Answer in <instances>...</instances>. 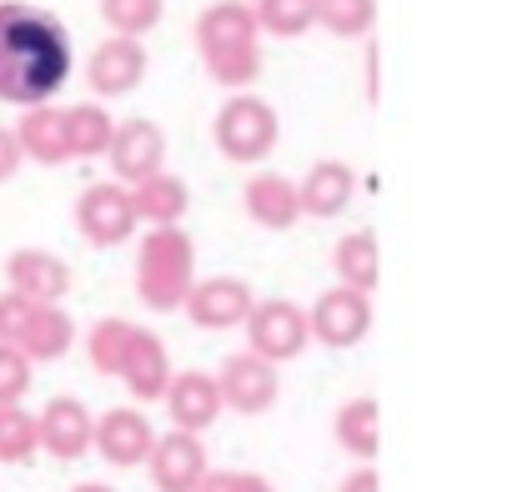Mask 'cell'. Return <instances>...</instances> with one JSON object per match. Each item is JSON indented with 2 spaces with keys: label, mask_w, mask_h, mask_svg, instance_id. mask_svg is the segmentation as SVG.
<instances>
[{
  "label": "cell",
  "mask_w": 512,
  "mask_h": 492,
  "mask_svg": "<svg viewBox=\"0 0 512 492\" xmlns=\"http://www.w3.org/2000/svg\"><path fill=\"white\" fill-rule=\"evenodd\" d=\"M337 442L352 452V457H377L382 447V432H377V402L372 397H357L337 412Z\"/></svg>",
  "instance_id": "24"
},
{
  "label": "cell",
  "mask_w": 512,
  "mask_h": 492,
  "mask_svg": "<svg viewBox=\"0 0 512 492\" xmlns=\"http://www.w3.org/2000/svg\"><path fill=\"white\" fill-rule=\"evenodd\" d=\"M312 322V337L327 342V347H352L367 337L372 327V307H367V292H352V287H332L317 297V307L307 312Z\"/></svg>",
  "instance_id": "9"
},
{
  "label": "cell",
  "mask_w": 512,
  "mask_h": 492,
  "mask_svg": "<svg viewBox=\"0 0 512 492\" xmlns=\"http://www.w3.org/2000/svg\"><path fill=\"white\" fill-rule=\"evenodd\" d=\"M251 287L246 282H236V277H211V282H201V287H191V297H186V312H191V322L196 327H231V322H246L251 317Z\"/></svg>",
  "instance_id": "17"
},
{
  "label": "cell",
  "mask_w": 512,
  "mask_h": 492,
  "mask_svg": "<svg viewBox=\"0 0 512 492\" xmlns=\"http://www.w3.org/2000/svg\"><path fill=\"white\" fill-rule=\"evenodd\" d=\"M206 447L191 437V432H166L156 437V452H151V482L161 492H196L206 482Z\"/></svg>",
  "instance_id": "12"
},
{
  "label": "cell",
  "mask_w": 512,
  "mask_h": 492,
  "mask_svg": "<svg viewBox=\"0 0 512 492\" xmlns=\"http://www.w3.org/2000/svg\"><path fill=\"white\" fill-rule=\"evenodd\" d=\"M111 116L101 106H71L66 111V141H71V156H101L111 151Z\"/></svg>",
  "instance_id": "26"
},
{
  "label": "cell",
  "mask_w": 512,
  "mask_h": 492,
  "mask_svg": "<svg viewBox=\"0 0 512 492\" xmlns=\"http://www.w3.org/2000/svg\"><path fill=\"white\" fill-rule=\"evenodd\" d=\"M191 236L176 231V226H156L146 241H141V252H136V292L146 307L156 312H171V307H186L191 297Z\"/></svg>",
  "instance_id": "4"
},
{
  "label": "cell",
  "mask_w": 512,
  "mask_h": 492,
  "mask_svg": "<svg viewBox=\"0 0 512 492\" xmlns=\"http://www.w3.org/2000/svg\"><path fill=\"white\" fill-rule=\"evenodd\" d=\"M246 337H251V352L256 357H272V362H282V357H297L302 347H307V337H312V322H307V312L297 307V302H262V307H251V317H246Z\"/></svg>",
  "instance_id": "8"
},
{
  "label": "cell",
  "mask_w": 512,
  "mask_h": 492,
  "mask_svg": "<svg viewBox=\"0 0 512 492\" xmlns=\"http://www.w3.org/2000/svg\"><path fill=\"white\" fill-rule=\"evenodd\" d=\"M216 387H221V402L236 407V412H267L277 402V372H272V362H262L256 352L226 357Z\"/></svg>",
  "instance_id": "11"
},
{
  "label": "cell",
  "mask_w": 512,
  "mask_h": 492,
  "mask_svg": "<svg viewBox=\"0 0 512 492\" xmlns=\"http://www.w3.org/2000/svg\"><path fill=\"white\" fill-rule=\"evenodd\" d=\"M196 492H272V482L256 472H206V482Z\"/></svg>",
  "instance_id": "31"
},
{
  "label": "cell",
  "mask_w": 512,
  "mask_h": 492,
  "mask_svg": "<svg viewBox=\"0 0 512 492\" xmlns=\"http://www.w3.org/2000/svg\"><path fill=\"white\" fill-rule=\"evenodd\" d=\"M136 201H131V191L126 186H116V181H96V186H86L81 191V201H76V226H81V236L91 241V246H116V241H126L131 231H136Z\"/></svg>",
  "instance_id": "7"
},
{
  "label": "cell",
  "mask_w": 512,
  "mask_h": 492,
  "mask_svg": "<svg viewBox=\"0 0 512 492\" xmlns=\"http://www.w3.org/2000/svg\"><path fill=\"white\" fill-rule=\"evenodd\" d=\"M86 352H91V367L106 372V377H121L131 387V397L151 402V397H166L171 387V362H166V347L156 332L146 327H131L121 317H106L96 322V332L86 337Z\"/></svg>",
  "instance_id": "2"
},
{
  "label": "cell",
  "mask_w": 512,
  "mask_h": 492,
  "mask_svg": "<svg viewBox=\"0 0 512 492\" xmlns=\"http://www.w3.org/2000/svg\"><path fill=\"white\" fill-rule=\"evenodd\" d=\"M377 16V0H317V21L332 36H362Z\"/></svg>",
  "instance_id": "29"
},
{
  "label": "cell",
  "mask_w": 512,
  "mask_h": 492,
  "mask_svg": "<svg viewBox=\"0 0 512 492\" xmlns=\"http://www.w3.org/2000/svg\"><path fill=\"white\" fill-rule=\"evenodd\" d=\"M216 146L231 161H262L277 146V111L256 96H236L216 111Z\"/></svg>",
  "instance_id": "6"
},
{
  "label": "cell",
  "mask_w": 512,
  "mask_h": 492,
  "mask_svg": "<svg viewBox=\"0 0 512 492\" xmlns=\"http://www.w3.org/2000/svg\"><path fill=\"white\" fill-rule=\"evenodd\" d=\"M86 76H91V91H96V96H126V91H136L141 76H146V51H141V41H126V36L101 41Z\"/></svg>",
  "instance_id": "16"
},
{
  "label": "cell",
  "mask_w": 512,
  "mask_h": 492,
  "mask_svg": "<svg viewBox=\"0 0 512 492\" xmlns=\"http://www.w3.org/2000/svg\"><path fill=\"white\" fill-rule=\"evenodd\" d=\"M71 337H76V327L61 307L0 292V347H16L31 362H56V357H66Z\"/></svg>",
  "instance_id": "5"
},
{
  "label": "cell",
  "mask_w": 512,
  "mask_h": 492,
  "mask_svg": "<svg viewBox=\"0 0 512 492\" xmlns=\"http://www.w3.org/2000/svg\"><path fill=\"white\" fill-rule=\"evenodd\" d=\"M246 211H251V221H262V226H272V231H287V226L302 216V191H297L287 176L262 171V176L246 181Z\"/></svg>",
  "instance_id": "19"
},
{
  "label": "cell",
  "mask_w": 512,
  "mask_h": 492,
  "mask_svg": "<svg viewBox=\"0 0 512 492\" xmlns=\"http://www.w3.org/2000/svg\"><path fill=\"white\" fill-rule=\"evenodd\" d=\"M21 161H26V151H21L16 131H6V126H0V181H11V176L21 171Z\"/></svg>",
  "instance_id": "32"
},
{
  "label": "cell",
  "mask_w": 512,
  "mask_h": 492,
  "mask_svg": "<svg viewBox=\"0 0 512 492\" xmlns=\"http://www.w3.org/2000/svg\"><path fill=\"white\" fill-rule=\"evenodd\" d=\"M317 21V0H262L256 6V26L272 36H302Z\"/></svg>",
  "instance_id": "28"
},
{
  "label": "cell",
  "mask_w": 512,
  "mask_h": 492,
  "mask_svg": "<svg viewBox=\"0 0 512 492\" xmlns=\"http://www.w3.org/2000/svg\"><path fill=\"white\" fill-rule=\"evenodd\" d=\"M31 392V357L16 347H0V407H21Z\"/></svg>",
  "instance_id": "30"
},
{
  "label": "cell",
  "mask_w": 512,
  "mask_h": 492,
  "mask_svg": "<svg viewBox=\"0 0 512 492\" xmlns=\"http://www.w3.org/2000/svg\"><path fill=\"white\" fill-rule=\"evenodd\" d=\"M71 492H111L106 482H81V487H71Z\"/></svg>",
  "instance_id": "34"
},
{
  "label": "cell",
  "mask_w": 512,
  "mask_h": 492,
  "mask_svg": "<svg viewBox=\"0 0 512 492\" xmlns=\"http://www.w3.org/2000/svg\"><path fill=\"white\" fill-rule=\"evenodd\" d=\"M71 76L66 26L26 0H0V101L46 106Z\"/></svg>",
  "instance_id": "1"
},
{
  "label": "cell",
  "mask_w": 512,
  "mask_h": 492,
  "mask_svg": "<svg viewBox=\"0 0 512 492\" xmlns=\"http://www.w3.org/2000/svg\"><path fill=\"white\" fill-rule=\"evenodd\" d=\"M166 407H171L176 432H191V437H196L201 427L216 422V412H221L226 402H221L216 377H206V372H181V377H171V387H166Z\"/></svg>",
  "instance_id": "18"
},
{
  "label": "cell",
  "mask_w": 512,
  "mask_h": 492,
  "mask_svg": "<svg viewBox=\"0 0 512 492\" xmlns=\"http://www.w3.org/2000/svg\"><path fill=\"white\" fill-rule=\"evenodd\" d=\"M6 292L56 307V302L71 292V267H66L61 257L41 252V246H21V252L6 257Z\"/></svg>",
  "instance_id": "10"
},
{
  "label": "cell",
  "mask_w": 512,
  "mask_h": 492,
  "mask_svg": "<svg viewBox=\"0 0 512 492\" xmlns=\"http://www.w3.org/2000/svg\"><path fill=\"white\" fill-rule=\"evenodd\" d=\"M256 11H246L241 0H216V6L201 11L196 21V46L201 61L211 71V81L221 86H246L262 71V46H256Z\"/></svg>",
  "instance_id": "3"
},
{
  "label": "cell",
  "mask_w": 512,
  "mask_h": 492,
  "mask_svg": "<svg viewBox=\"0 0 512 492\" xmlns=\"http://www.w3.org/2000/svg\"><path fill=\"white\" fill-rule=\"evenodd\" d=\"M41 452V422L26 407H0V462H31Z\"/></svg>",
  "instance_id": "25"
},
{
  "label": "cell",
  "mask_w": 512,
  "mask_h": 492,
  "mask_svg": "<svg viewBox=\"0 0 512 492\" xmlns=\"http://www.w3.org/2000/svg\"><path fill=\"white\" fill-rule=\"evenodd\" d=\"M161 156H166L161 126H151V121H126V126H116V136H111V171H116L121 181L141 186V181L161 176Z\"/></svg>",
  "instance_id": "13"
},
{
  "label": "cell",
  "mask_w": 512,
  "mask_h": 492,
  "mask_svg": "<svg viewBox=\"0 0 512 492\" xmlns=\"http://www.w3.org/2000/svg\"><path fill=\"white\" fill-rule=\"evenodd\" d=\"M337 277L352 292H372L377 287V236L372 231H352L337 241Z\"/></svg>",
  "instance_id": "23"
},
{
  "label": "cell",
  "mask_w": 512,
  "mask_h": 492,
  "mask_svg": "<svg viewBox=\"0 0 512 492\" xmlns=\"http://www.w3.org/2000/svg\"><path fill=\"white\" fill-rule=\"evenodd\" d=\"M161 11H166V0H101L106 26L116 36H126V41H136L141 31H151L161 21Z\"/></svg>",
  "instance_id": "27"
},
{
  "label": "cell",
  "mask_w": 512,
  "mask_h": 492,
  "mask_svg": "<svg viewBox=\"0 0 512 492\" xmlns=\"http://www.w3.org/2000/svg\"><path fill=\"white\" fill-rule=\"evenodd\" d=\"M16 141H21V151H26L31 161H41V166L71 161L66 111H56V106H31V111L21 116V126H16Z\"/></svg>",
  "instance_id": "20"
},
{
  "label": "cell",
  "mask_w": 512,
  "mask_h": 492,
  "mask_svg": "<svg viewBox=\"0 0 512 492\" xmlns=\"http://www.w3.org/2000/svg\"><path fill=\"white\" fill-rule=\"evenodd\" d=\"M131 201H136V216L141 221H151V226H176V216L186 211V181H176V176H151V181H141V186H131Z\"/></svg>",
  "instance_id": "22"
},
{
  "label": "cell",
  "mask_w": 512,
  "mask_h": 492,
  "mask_svg": "<svg viewBox=\"0 0 512 492\" xmlns=\"http://www.w3.org/2000/svg\"><path fill=\"white\" fill-rule=\"evenodd\" d=\"M352 186H357L352 166H342V161H317V166L307 171V181L297 186V191H302V211H312V216H337V211L352 201Z\"/></svg>",
  "instance_id": "21"
},
{
  "label": "cell",
  "mask_w": 512,
  "mask_h": 492,
  "mask_svg": "<svg viewBox=\"0 0 512 492\" xmlns=\"http://www.w3.org/2000/svg\"><path fill=\"white\" fill-rule=\"evenodd\" d=\"M337 492H382V487H377V472H372V467H362V472H352Z\"/></svg>",
  "instance_id": "33"
},
{
  "label": "cell",
  "mask_w": 512,
  "mask_h": 492,
  "mask_svg": "<svg viewBox=\"0 0 512 492\" xmlns=\"http://www.w3.org/2000/svg\"><path fill=\"white\" fill-rule=\"evenodd\" d=\"M96 447H101V457L111 467H136V462H151L156 432H151V422L136 407H111L96 422Z\"/></svg>",
  "instance_id": "14"
},
{
  "label": "cell",
  "mask_w": 512,
  "mask_h": 492,
  "mask_svg": "<svg viewBox=\"0 0 512 492\" xmlns=\"http://www.w3.org/2000/svg\"><path fill=\"white\" fill-rule=\"evenodd\" d=\"M36 422H41V447L51 457H61V462H76L96 442V422H91V412L76 397H51Z\"/></svg>",
  "instance_id": "15"
}]
</instances>
